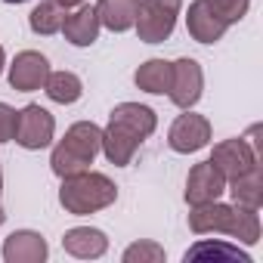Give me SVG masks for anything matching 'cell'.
Segmentation results:
<instances>
[{
	"mask_svg": "<svg viewBox=\"0 0 263 263\" xmlns=\"http://www.w3.org/2000/svg\"><path fill=\"white\" fill-rule=\"evenodd\" d=\"M99 31H102V25H99V16H96L93 7L81 4V7H74V10L65 13L62 34H65V41L71 47H93L99 41Z\"/></svg>",
	"mask_w": 263,
	"mask_h": 263,
	"instance_id": "obj_14",
	"label": "cell"
},
{
	"mask_svg": "<svg viewBox=\"0 0 263 263\" xmlns=\"http://www.w3.org/2000/svg\"><path fill=\"white\" fill-rule=\"evenodd\" d=\"M223 192H226V177L220 174V167L211 158L198 161L189 171V177H186V204L189 208L217 201V198H223Z\"/></svg>",
	"mask_w": 263,
	"mask_h": 263,
	"instance_id": "obj_9",
	"label": "cell"
},
{
	"mask_svg": "<svg viewBox=\"0 0 263 263\" xmlns=\"http://www.w3.org/2000/svg\"><path fill=\"white\" fill-rule=\"evenodd\" d=\"M208 4H211V10H214L226 25L241 22V19L248 16V10H251V0H208Z\"/></svg>",
	"mask_w": 263,
	"mask_h": 263,
	"instance_id": "obj_23",
	"label": "cell"
},
{
	"mask_svg": "<svg viewBox=\"0 0 263 263\" xmlns=\"http://www.w3.org/2000/svg\"><path fill=\"white\" fill-rule=\"evenodd\" d=\"M134 84L146 93L164 96L171 90V62L167 59H149L134 71Z\"/></svg>",
	"mask_w": 263,
	"mask_h": 263,
	"instance_id": "obj_19",
	"label": "cell"
},
{
	"mask_svg": "<svg viewBox=\"0 0 263 263\" xmlns=\"http://www.w3.org/2000/svg\"><path fill=\"white\" fill-rule=\"evenodd\" d=\"M50 257V245L34 229H16L4 238V260L7 263H44Z\"/></svg>",
	"mask_w": 263,
	"mask_h": 263,
	"instance_id": "obj_12",
	"label": "cell"
},
{
	"mask_svg": "<svg viewBox=\"0 0 263 263\" xmlns=\"http://www.w3.org/2000/svg\"><path fill=\"white\" fill-rule=\"evenodd\" d=\"M189 229L195 235L223 232L229 238H238L241 245H257L260 241V217H257V211H248V208H238V204H223L220 198L192 208Z\"/></svg>",
	"mask_w": 263,
	"mask_h": 263,
	"instance_id": "obj_2",
	"label": "cell"
},
{
	"mask_svg": "<svg viewBox=\"0 0 263 263\" xmlns=\"http://www.w3.org/2000/svg\"><path fill=\"white\" fill-rule=\"evenodd\" d=\"M53 4H59V7H62V10L68 13V10H74V7H81V4H84V0H53Z\"/></svg>",
	"mask_w": 263,
	"mask_h": 263,
	"instance_id": "obj_25",
	"label": "cell"
},
{
	"mask_svg": "<svg viewBox=\"0 0 263 263\" xmlns=\"http://www.w3.org/2000/svg\"><path fill=\"white\" fill-rule=\"evenodd\" d=\"M99 149H102V127L93 124V121H78L53 146L50 167H53V174L59 180L71 177V174H81V171H90V164L96 161Z\"/></svg>",
	"mask_w": 263,
	"mask_h": 263,
	"instance_id": "obj_3",
	"label": "cell"
},
{
	"mask_svg": "<svg viewBox=\"0 0 263 263\" xmlns=\"http://www.w3.org/2000/svg\"><path fill=\"white\" fill-rule=\"evenodd\" d=\"M0 195H4V171H0ZM4 220H7V211L0 204V226H4Z\"/></svg>",
	"mask_w": 263,
	"mask_h": 263,
	"instance_id": "obj_26",
	"label": "cell"
},
{
	"mask_svg": "<svg viewBox=\"0 0 263 263\" xmlns=\"http://www.w3.org/2000/svg\"><path fill=\"white\" fill-rule=\"evenodd\" d=\"M211 121L204 115H195L192 108H186L167 130V146L180 155H192V152H201L208 143H211Z\"/></svg>",
	"mask_w": 263,
	"mask_h": 263,
	"instance_id": "obj_7",
	"label": "cell"
},
{
	"mask_svg": "<svg viewBox=\"0 0 263 263\" xmlns=\"http://www.w3.org/2000/svg\"><path fill=\"white\" fill-rule=\"evenodd\" d=\"M183 10V0H140L137 7V34L143 44H164L180 19Z\"/></svg>",
	"mask_w": 263,
	"mask_h": 263,
	"instance_id": "obj_5",
	"label": "cell"
},
{
	"mask_svg": "<svg viewBox=\"0 0 263 263\" xmlns=\"http://www.w3.org/2000/svg\"><path fill=\"white\" fill-rule=\"evenodd\" d=\"M62 22H65V10L59 4H53V0H41V4L31 10V16H28L31 31L34 34H44V37L59 34L62 31Z\"/></svg>",
	"mask_w": 263,
	"mask_h": 263,
	"instance_id": "obj_21",
	"label": "cell"
},
{
	"mask_svg": "<svg viewBox=\"0 0 263 263\" xmlns=\"http://www.w3.org/2000/svg\"><path fill=\"white\" fill-rule=\"evenodd\" d=\"M121 260H124V263H164V260H167V254H164V248H161L158 241L143 238V241L127 245V248H124V254H121Z\"/></svg>",
	"mask_w": 263,
	"mask_h": 263,
	"instance_id": "obj_22",
	"label": "cell"
},
{
	"mask_svg": "<svg viewBox=\"0 0 263 263\" xmlns=\"http://www.w3.org/2000/svg\"><path fill=\"white\" fill-rule=\"evenodd\" d=\"M4 68H7V53H4V47H0V74H4Z\"/></svg>",
	"mask_w": 263,
	"mask_h": 263,
	"instance_id": "obj_27",
	"label": "cell"
},
{
	"mask_svg": "<svg viewBox=\"0 0 263 263\" xmlns=\"http://www.w3.org/2000/svg\"><path fill=\"white\" fill-rule=\"evenodd\" d=\"M201 93H204V71H201V65L195 59H189V56L171 62V90H167L171 102L186 111V108H192L201 99Z\"/></svg>",
	"mask_w": 263,
	"mask_h": 263,
	"instance_id": "obj_8",
	"label": "cell"
},
{
	"mask_svg": "<svg viewBox=\"0 0 263 263\" xmlns=\"http://www.w3.org/2000/svg\"><path fill=\"white\" fill-rule=\"evenodd\" d=\"M44 93L59 105H71L84 96V84L74 71H50V78L44 84Z\"/></svg>",
	"mask_w": 263,
	"mask_h": 263,
	"instance_id": "obj_20",
	"label": "cell"
},
{
	"mask_svg": "<svg viewBox=\"0 0 263 263\" xmlns=\"http://www.w3.org/2000/svg\"><path fill=\"white\" fill-rule=\"evenodd\" d=\"M183 260L189 263V260H198V263H254V257L248 254V251H241L238 245H232V241H211V238H201L198 245H192L186 254H183Z\"/></svg>",
	"mask_w": 263,
	"mask_h": 263,
	"instance_id": "obj_17",
	"label": "cell"
},
{
	"mask_svg": "<svg viewBox=\"0 0 263 263\" xmlns=\"http://www.w3.org/2000/svg\"><path fill=\"white\" fill-rule=\"evenodd\" d=\"M118 201V186L99 174V171H81V174H71V177H62V186H59V204L74 214V217H84V214H96V211H105Z\"/></svg>",
	"mask_w": 263,
	"mask_h": 263,
	"instance_id": "obj_4",
	"label": "cell"
},
{
	"mask_svg": "<svg viewBox=\"0 0 263 263\" xmlns=\"http://www.w3.org/2000/svg\"><path fill=\"white\" fill-rule=\"evenodd\" d=\"M158 127V115L149 105L140 102H121L111 108L108 124L102 127V155L115 164V167H127L134 161L137 149L155 134Z\"/></svg>",
	"mask_w": 263,
	"mask_h": 263,
	"instance_id": "obj_1",
	"label": "cell"
},
{
	"mask_svg": "<svg viewBox=\"0 0 263 263\" xmlns=\"http://www.w3.org/2000/svg\"><path fill=\"white\" fill-rule=\"evenodd\" d=\"M16 124H19V111L7 102H0V143L16 140Z\"/></svg>",
	"mask_w": 263,
	"mask_h": 263,
	"instance_id": "obj_24",
	"label": "cell"
},
{
	"mask_svg": "<svg viewBox=\"0 0 263 263\" xmlns=\"http://www.w3.org/2000/svg\"><path fill=\"white\" fill-rule=\"evenodd\" d=\"M260 155H263V152H257L245 137H232V140H223V143L214 146L211 161L220 167V174H223L226 180H232V177L245 174L248 167L260 164Z\"/></svg>",
	"mask_w": 263,
	"mask_h": 263,
	"instance_id": "obj_11",
	"label": "cell"
},
{
	"mask_svg": "<svg viewBox=\"0 0 263 263\" xmlns=\"http://www.w3.org/2000/svg\"><path fill=\"white\" fill-rule=\"evenodd\" d=\"M62 248L78 260H96L108 251V235L96 226H74L62 235Z\"/></svg>",
	"mask_w": 263,
	"mask_h": 263,
	"instance_id": "obj_15",
	"label": "cell"
},
{
	"mask_svg": "<svg viewBox=\"0 0 263 263\" xmlns=\"http://www.w3.org/2000/svg\"><path fill=\"white\" fill-rule=\"evenodd\" d=\"M4 4H25V0H4Z\"/></svg>",
	"mask_w": 263,
	"mask_h": 263,
	"instance_id": "obj_28",
	"label": "cell"
},
{
	"mask_svg": "<svg viewBox=\"0 0 263 263\" xmlns=\"http://www.w3.org/2000/svg\"><path fill=\"white\" fill-rule=\"evenodd\" d=\"M226 192L232 195V204L248 208V211H260V204H263V174H260V164H254L245 174L226 180Z\"/></svg>",
	"mask_w": 263,
	"mask_h": 263,
	"instance_id": "obj_16",
	"label": "cell"
},
{
	"mask_svg": "<svg viewBox=\"0 0 263 263\" xmlns=\"http://www.w3.org/2000/svg\"><path fill=\"white\" fill-rule=\"evenodd\" d=\"M53 137H56V118L31 102L25 108H19V124H16V143L28 152H41L47 146H53Z\"/></svg>",
	"mask_w": 263,
	"mask_h": 263,
	"instance_id": "obj_6",
	"label": "cell"
},
{
	"mask_svg": "<svg viewBox=\"0 0 263 263\" xmlns=\"http://www.w3.org/2000/svg\"><path fill=\"white\" fill-rule=\"evenodd\" d=\"M50 59L37 50H22L16 53L13 65H10V87L19 90V93H34V90H44L47 78H50Z\"/></svg>",
	"mask_w": 263,
	"mask_h": 263,
	"instance_id": "obj_10",
	"label": "cell"
},
{
	"mask_svg": "<svg viewBox=\"0 0 263 263\" xmlns=\"http://www.w3.org/2000/svg\"><path fill=\"white\" fill-rule=\"evenodd\" d=\"M137 7L140 0H96V16H99V25L108 28V31H130L137 22Z\"/></svg>",
	"mask_w": 263,
	"mask_h": 263,
	"instance_id": "obj_18",
	"label": "cell"
},
{
	"mask_svg": "<svg viewBox=\"0 0 263 263\" xmlns=\"http://www.w3.org/2000/svg\"><path fill=\"white\" fill-rule=\"evenodd\" d=\"M186 28H189V34H192V41H198V44H217V41H223V34L229 31V25L211 10L208 0H192V4H189Z\"/></svg>",
	"mask_w": 263,
	"mask_h": 263,
	"instance_id": "obj_13",
	"label": "cell"
}]
</instances>
